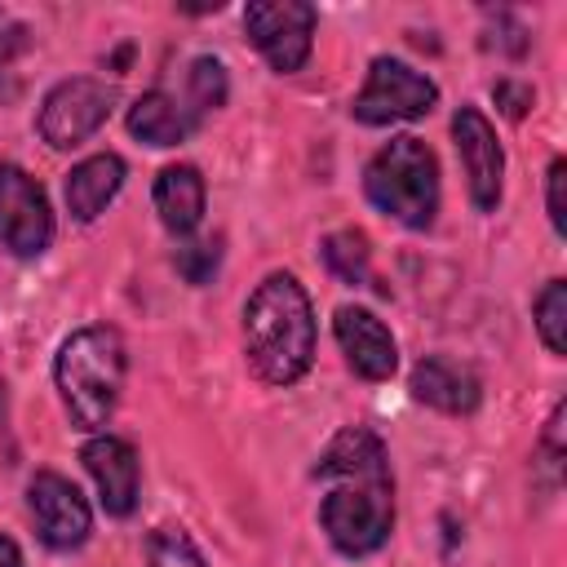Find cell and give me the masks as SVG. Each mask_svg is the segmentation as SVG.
Masks as SVG:
<instances>
[{"mask_svg":"<svg viewBox=\"0 0 567 567\" xmlns=\"http://www.w3.org/2000/svg\"><path fill=\"white\" fill-rule=\"evenodd\" d=\"M563 186H567V164L563 159H554L549 164V226L558 230V235H567V204H563Z\"/></svg>","mask_w":567,"mask_h":567,"instance_id":"603a6c76","label":"cell"},{"mask_svg":"<svg viewBox=\"0 0 567 567\" xmlns=\"http://www.w3.org/2000/svg\"><path fill=\"white\" fill-rule=\"evenodd\" d=\"M244 27H248V40L261 49V58L284 75L310 58L315 9L301 0H257L244 9Z\"/></svg>","mask_w":567,"mask_h":567,"instance_id":"ba28073f","label":"cell"},{"mask_svg":"<svg viewBox=\"0 0 567 567\" xmlns=\"http://www.w3.org/2000/svg\"><path fill=\"white\" fill-rule=\"evenodd\" d=\"M22 49H27V27L13 22V18H0V62L18 58Z\"/></svg>","mask_w":567,"mask_h":567,"instance_id":"cb8c5ba5","label":"cell"},{"mask_svg":"<svg viewBox=\"0 0 567 567\" xmlns=\"http://www.w3.org/2000/svg\"><path fill=\"white\" fill-rule=\"evenodd\" d=\"M332 328H337V341H341L350 368H354L363 381H385V377L394 372V363H399L394 337H390V328H385L372 310H363V306H341Z\"/></svg>","mask_w":567,"mask_h":567,"instance_id":"8fae6325","label":"cell"},{"mask_svg":"<svg viewBox=\"0 0 567 567\" xmlns=\"http://www.w3.org/2000/svg\"><path fill=\"white\" fill-rule=\"evenodd\" d=\"M155 213L173 235H190L204 217V177L190 164H173L155 177Z\"/></svg>","mask_w":567,"mask_h":567,"instance_id":"9a60e30c","label":"cell"},{"mask_svg":"<svg viewBox=\"0 0 567 567\" xmlns=\"http://www.w3.org/2000/svg\"><path fill=\"white\" fill-rule=\"evenodd\" d=\"M53 239V213L31 173L0 159V244L18 257H40Z\"/></svg>","mask_w":567,"mask_h":567,"instance_id":"52a82bcc","label":"cell"},{"mask_svg":"<svg viewBox=\"0 0 567 567\" xmlns=\"http://www.w3.org/2000/svg\"><path fill=\"white\" fill-rule=\"evenodd\" d=\"M190 97H195V111H213L226 102V66L217 58L190 62Z\"/></svg>","mask_w":567,"mask_h":567,"instance_id":"ffe728a7","label":"cell"},{"mask_svg":"<svg viewBox=\"0 0 567 567\" xmlns=\"http://www.w3.org/2000/svg\"><path fill=\"white\" fill-rule=\"evenodd\" d=\"M492 93H496V106H501L509 120H523V115H527V106L536 102L532 84H514V80H501Z\"/></svg>","mask_w":567,"mask_h":567,"instance_id":"7402d4cb","label":"cell"},{"mask_svg":"<svg viewBox=\"0 0 567 567\" xmlns=\"http://www.w3.org/2000/svg\"><path fill=\"white\" fill-rule=\"evenodd\" d=\"M84 465H89V474L97 483L102 509L115 514V518L133 514V505H137V452L124 439L102 434V439H93L84 447Z\"/></svg>","mask_w":567,"mask_h":567,"instance_id":"7c38bea8","label":"cell"},{"mask_svg":"<svg viewBox=\"0 0 567 567\" xmlns=\"http://www.w3.org/2000/svg\"><path fill=\"white\" fill-rule=\"evenodd\" d=\"M452 137H456V151H461V164H465V177H470L474 208L492 213L496 199H501V173H505V155H501V142H496V128L483 120V111L461 106L452 115Z\"/></svg>","mask_w":567,"mask_h":567,"instance_id":"30bf717a","label":"cell"},{"mask_svg":"<svg viewBox=\"0 0 567 567\" xmlns=\"http://www.w3.org/2000/svg\"><path fill=\"white\" fill-rule=\"evenodd\" d=\"M412 394H416L421 403L439 408V412L465 416V412L478 408L483 385H478V377H474L465 363L443 359V354H430V359H421V363L412 368Z\"/></svg>","mask_w":567,"mask_h":567,"instance_id":"4fadbf2b","label":"cell"},{"mask_svg":"<svg viewBox=\"0 0 567 567\" xmlns=\"http://www.w3.org/2000/svg\"><path fill=\"white\" fill-rule=\"evenodd\" d=\"M27 501H31V514H35V532L44 545L53 549H75L84 545L89 527H93V514L80 496V487L62 474H35L31 487H27Z\"/></svg>","mask_w":567,"mask_h":567,"instance_id":"9c48e42d","label":"cell"},{"mask_svg":"<svg viewBox=\"0 0 567 567\" xmlns=\"http://www.w3.org/2000/svg\"><path fill=\"white\" fill-rule=\"evenodd\" d=\"M111 106H115V89L106 80H93V75L62 80L40 102V137L58 151H71L106 124Z\"/></svg>","mask_w":567,"mask_h":567,"instance_id":"5b68a950","label":"cell"},{"mask_svg":"<svg viewBox=\"0 0 567 567\" xmlns=\"http://www.w3.org/2000/svg\"><path fill=\"white\" fill-rule=\"evenodd\" d=\"M190 128H195V115L164 89H151L128 106V133L142 137L146 146H177Z\"/></svg>","mask_w":567,"mask_h":567,"instance_id":"2e32d148","label":"cell"},{"mask_svg":"<svg viewBox=\"0 0 567 567\" xmlns=\"http://www.w3.org/2000/svg\"><path fill=\"white\" fill-rule=\"evenodd\" d=\"M439 102L434 80H425L421 71H412L399 58H377L359 97H354V120L363 124H394V120H416Z\"/></svg>","mask_w":567,"mask_h":567,"instance_id":"8992f818","label":"cell"},{"mask_svg":"<svg viewBox=\"0 0 567 567\" xmlns=\"http://www.w3.org/2000/svg\"><path fill=\"white\" fill-rule=\"evenodd\" d=\"M62 403L80 430H102L115 412L120 385H124V341L115 328L93 323L62 341L53 363Z\"/></svg>","mask_w":567,"mask_h":567,"instance_id":"3957f363","label":"cell"},{"mask_svg":"<svg viewBox=\"0 0 567 567\" xmlns=\"http://www.w3.org/2000/svg\"><path fill=\"white\" fill-rule=\"evenodd\" d=\"M124 186V159L102 151V155H89L80 159L71 173H66V208L75 221H93Z\"/></svg>","mask_w":567,"mask_h":567,"instance_id":"5bb4252c","label":"cell"},{"mask_svg":"<svg viewBox=\"0 0 567 567\" xmlns=\"http://www.w3.org/2000/svg\"><path fill=\"white\" fill-rule=\"evenodd\" d=\"M315 474L332 483L319 509L328 540L350 558L381 549L394 527V483L381 439L363 425L341 430L319 456Z\"/></svg>","mask_w":567,"mask_h":567,"instance_id":"6da1fadb","label":"cell"},{"mask_svg":"<svg viewBox=\"0 0 567 567\" xmlns=\"http://www.w3.org/2000/svg\"><path fill=\"white\" fill-rule=\"evenodd\" d=\"M244 354L270 385H292L315 359V310L297 275H266L244 306Z\"/></svg>","mask_w":567,"mask_h":567,"instance_id":"7a4b0ae2","label":"cell"},{"mask_svg":"<svg viewBox=\"0 0 567 567\" xmlns=\"http://www.w3.org/2000/svg\"><path fill=\"white\" fill-rule=\"evenodd\" d=\"M0 567H22V554H18V545L9 536H0Z\"/></svg>","mask_w":567,"mask_h":567,"instance_id":"d4e9b609","label":"cell"},{"mask_svg":"<svg viewBox=\"0 0 567 567\" xmlns=\"http://www.w3.org/2000/svg\"><path fill=\"white\" fill-rule=\"evenodd\" d=\"M363 190L385 217H394L412 230H425L439 208L434 151L421 137H394L390 146H381L372 155V164L363 173Z\"/></svg>","mask_w":567,"mask_h":567,"instance_id":"277c9868","label":"cell"},{"mask_svg":"<svg viewBox=\"0 0 567 567\" xmlns=\"http://www.w3.org/2000/svg\"><path fill=\"white\" fill-rule=\"evenodd\" d=\"M323 261L341 284H368V266H372V248L359 230H332L323 239Z\"/></svg>","mask_w":567,"mask_h":567,"instance_id":"e0dca14e","label":"cell"},{"mask_svg":"<svg viewBox=\"0 0 567 567\" xmlns=\"http://www.w3.org/2000/svg\"><path fill=\"white\" fill-rule=\"evenodd\" d=\"M146 567H204V558H199V549L190 545L186 532L164 527L146 540Z\"/></svg>","mask_w":567,"mask_h":567,"instance_id":"d6986e66","label":"cell"},{"mask_svg":"<svg viewBox=\"0 0 567 567\" xmlns=\"http://www.w3.org/2000/svg\"><path fill=\"white\" fill-rule=\"evenodd\" d=\"M536 328H540V341L554 350V354H563L567 350V284L563 279H549L545 288H540V297H536Z\"/></svg>","mask_w":567,"mask_h":567,"instance_id":"ac0fdd59","label":"cell"},{"mask_svg":"<svg viewBox=\"0 0 567 567\" xmlns=\"http://www.w3.org/2000/svg\"><path fill=\"white\" fill-rule=\"evenodd\" d=\"M217 257H221V248H217L213 239H204V244H186V248L177 252V270H182L190 284H204V279L217 270Z\"/></svg>","mask_w":567,"mask_h":567,"instance_id":"44dd1931","label":"cell"}]
</instances>
